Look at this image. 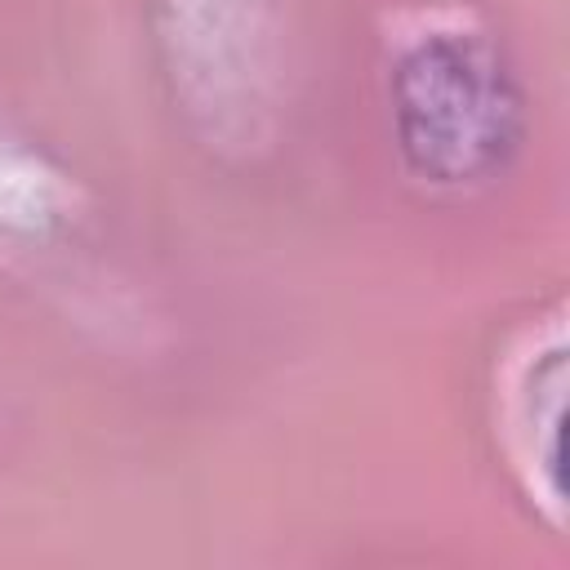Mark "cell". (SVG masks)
Returning a JSON list of instances; mask_svg holds the SVG:
<instances>
[{"mask_svg": "<svg viewBox=\"0 0 570 570\" xmlns=\"http://www.w3.org/2000/svg\"><path fill=\"white\" fill-rule=\"evenodd\" d=\"M401 160L436 187H472L508 169L525 134V98L508 58L468 31L410 45L387 85Z\"/></svg>", "mask_w": 570, "mask_h": 570, "instance_id": "6da1fadb", "label": "cell"}]
</instances>
